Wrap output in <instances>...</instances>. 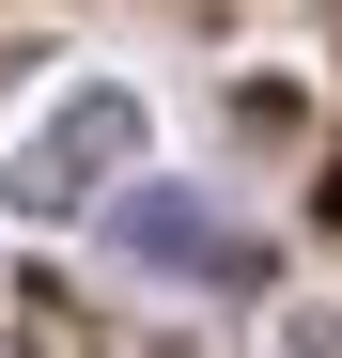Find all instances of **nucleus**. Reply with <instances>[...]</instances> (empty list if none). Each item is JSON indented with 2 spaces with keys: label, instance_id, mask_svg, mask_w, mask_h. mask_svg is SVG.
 <instances>
[{
  "label": "nucleus",
  "instance_id": "1",
  "mask_svg": "<svg viewBox=\"0 0 342 358\" xmlns=\"http://www.w3.org/2000/svg\"><path fill=\"white\" fill-rule=\"evenodd\" d=\"M125 156H140V94H109V78H94V94H63V109L31 125V156H16V203H31V218H78L109 171H125Z\"/></svg>",
  "mask_w": 342,
  "mask_h": 358
},
{
  "label": "nucleus",
  "instance_id": "2",
  "mask_svg": "<svg viewBox=\"0 0 342 358\" xmlns=\"http://www.w3.org/2000/svg\"><path fill=\"white\" fill-rule=\"evenodd\" d=\"M109 234H125L140 265H171V280H249V265H265L202 187H125V203H109Z\"/></svg>",
  "mask_w": 342,
  "mask_h": 358
}]
</instances>
